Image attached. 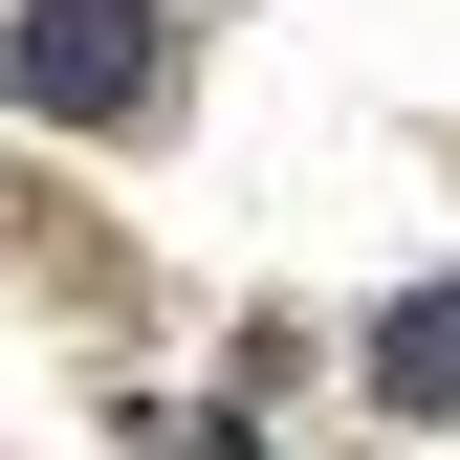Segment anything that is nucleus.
Returning <instances> with one entry per match:
<instances>
[{"label":"nucleus","mask_w":460,"mask_h":460,"mask_svg":"<svg viewBox=\"0 0 460 460\" xmlns=\"http://www.w3.org/2000/svg\"><path fill=\"white\" fill-rule=\"evenodd\" d=\"M176 22L154 0H22V110H154Z\"/></svg>","instance_id":"f257e3e1"},{"label":"nucleus","mask_w":460,"mask_h":460,"mask_svg":"<svg viewBox=\"0 0 460 460\" xmlns=\"http://www.w3.org/2000/svg\"><path fill=\"white\" fill-rule=\"evenodd\" d=\"M373 394L394 417H460V285H417V307L373 329Z\"/></svg>","instance_id":"f03ea898"}]
</instances>
